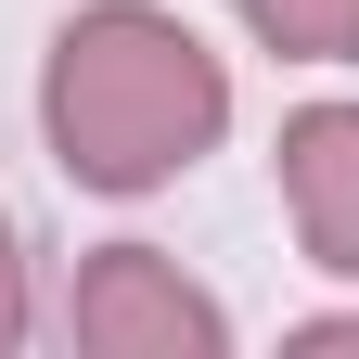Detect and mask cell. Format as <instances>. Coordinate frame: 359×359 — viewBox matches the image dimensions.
I'll return each mask as SVG.
<instances>
[{
    "label": "cell",
    "mask_w": 359,
    "mask_h": 359,
    "mask_svg": "<svg viewBox=\"0 0 359 359\" xmlns=\"http://www.w3.org/2000/svg\"><path fill=\"white\" fill-rule=\"evenodd\" d=\"M39 128H52L77 193H154V180H180L231 128V77H218V52L180 13H154V0H90L52 39Z\"/></svg>",
    "instance_id": "1"
},
{
    "label": "cell",
    "mask_w": 359,
    "mask_h": 359,
    "mask_svg": "<svg viewBox=\"0 0 359 359\" xmlns=\"http://www.w3.org/2000/svg\"><path fill=\"white\" fill-rule=\"evenodd\" d=\"M65 321H77L90 359H218V346H231L218 295L180 283V257H154V244H103V257L77 269Z\"/></svg>",
    "instance_id": "2"
},
{
    "label": "cell",
    "mask_w": 359,
    "mask_h": 359,
    "mask_svg": "<svg viewBox=\"0 0 359 359\" xmlns=\"http://www.w3.org/2000/svg\"><path fill=\"white\" fill-rule=\"evenodd\" d=\"M283 205H295V244L321 269H359V103L283 116Z\"/></svg>",
    "instance_id": "3"
},
{
    "label": "cell",
    "mask_w": 359,
    "mask_h": 359,
    "mask_svg": "<svg viewBox=\"0 0 359 359\" xmlns=\"http://www.w3.org/2000/svg\"><path fill=\"white\" fill-rule=\"evenodd\" d=\"M283 65H359V0H231Z\"/></svg>",
    "instance_id": "4"
},
{
    "label": "cell",
    "mask_w": 359,
    "mask_h": 359,
    "mask_svg": "<svg viewBox=\"0 0 359 359\" xmlns=\"http://www.w3.org/2000/svg\"><path fill=\"white\" fill-rule=\"evenodd\" d=\"M26 334V257H13V218H0V346Z\"/></svg>",
    "instance_id": "5"
},
{
    "label": "cell",
    "mask_w": 359,
    "mask_h": 359,
    "mask_svg": "<svg viewBox=\"0 0 359 359\" xmlns=\"http://www.w3.org/2000/svg\"><path fill=\"white\" fill-rule=\"evenodd\" d=\"M295 346H359V308L346 321H295Z\"/></svg>",
    "instance_id": "6"
}]
</instances>
